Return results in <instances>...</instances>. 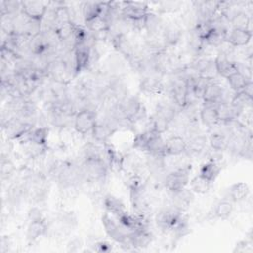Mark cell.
Wrapping results in <instances>:
<instances>
[{"label": "cell", "mask_w": 253, "mask_h": 253, "mask_svg": "<svg viewBox=\"0 0 253 253\" xmlns=\"http://www.w3.org/2000/svg\"><path fill=\"white\" fill-rule=\"evenodd\" d=\"M120 111L125 119L131 124L143 120L146 115L144 106L136 97H126L120 105Z\"/></svg>", "instance_id": "cell-1"}, {"label": "cell", "mask_w": 253, "mask_h": 253, "mask_svg": "<svg viewBox=\"0 0 253 253\" xmlns=\"http://www.w3.org/2000/svg\"><path fill=\"white\" fill-rule=\"evenodd\" d=\"M189 184V168L182 167L169 173L164 179V185L172 194L177 193Z\"/></svg>", "instance_id": "cell-2"}, {"label": "cell", "mask_w": 253, "mask_h": 253, "mask_svg": "<svg viewBox=\"0 0 253 253\" xmlns=\"http://www.w3.org/2000/svg\"><path fill=\"white\" fill-rule=\"evenodd\" d=\"M102 223L104 225L106 233L115 241L124 244L127 238H128V233L125 231L126 229L124 227L121 223H117L114 218L112 217V214L110 215L109 213H105L102 216ZM127 230V229H126Z\"/></svg>", "instance_id": "cell-3"}, {"label": "cell", "mask_w": 253, "mask_h": 253, "mask_svg": "<svg viewBox=\"0 0 253 253\" xmlns=\"http://www.w3.org/2000/svg\"><path fill=\"white\" fill-rule=\"evenodd\" d=\"M148 13V5L145 2L126 1L122 5V16L131 22L143 20Z\"/></svg>", "instance_id": "cell-4"}, {"label": "cell", "mask_w": 253, "mask_h": 253, "mask_svg": "<svg viewBox=\"0 0 253 253\" xmlns=\"http://www.w3.org/2000/svg\"><path fill=\"white\" fill-rule=\"evenodd\" d=\"M96 123V114L89 109H83L75 114L74 127L81 134L91 132Z\"/></svg>", "instance_id": "cell-5"}, {"label": "cell", "mask_w": 253, "mask_h": 253, "mask_svg": "<svg viewBox=\"0 0 253 253\" xmlns=\"http://www.w3.org/2000/svg\"><path fill=\"white\" fill-rule=\"evenodd\" d=\"M21 12L26 18L42 21L47 13V4L42 1H21Z\"/></svg>", "instance_id": "cell-6"}, {"label": "cell", "mask_w": 253, "mask_h": 253, "mask_svg": "<svg viewBox=\"0 0 253 253\" xmlns=\"http://www.w3.org/2000/svg\"><path fill=\"white\" fill-rule=\"evenodd\" d=\"M112 43L117 51L124 55L127 59H131L134 56V48L125 33H119L112 38Z\"/></svg>", "instance_id": "cell-7"}, {"label": "cell", "mask_w": 253, "mask_h": 253, "mask_svg": "<svg viewBox=\"0 0 253 253\" xmlns=\"http://www.w3.org/2000/svg\"><path fill=\"white\" fill-rule=\"evenodd\" d=\"M187 151V142L182 136L173 135L169 137L164 144L163 155L165 156H179Z\"/></svg>", "instance_id": "cell-8"}, {"label": "cell", "mask_w": 253, "mask_h": 253, "mask_svg": "<svg viewBox=\"0 0 253 253\" xmlns=\"http://www.w3.org/2000/svg\"><path fill=\"white\" fill-rule=\"evenodd\" d=\"M252 38V32L250 30L235 29L232 28L230 33L226 36V42L233 47L246 46Z\"/></svg>", "instance_id": "cell-9"}, {"label": "cell", "mask_w": 253, "mask_h": 253, "mask_svg": "<svg viewBox=\"0 0 253 253\" xmlns=\"http://www.w3.org/2000/svg\"><path fill=\"white\" fill-rule=\"evenodd\" d=\"M215 70L218 75L227 78L232 73L236 72L235 69V61H232L228 58L227 54L224 52H220L216 55V57L213 60Z\"/></svg>", "instance_id": "cell-10"}, {"label": "cell", "mask_w": 253, "mask_h": 253, "mask_svg": "<svg viewBox=\"0 0 253 253\" xmlns=\"http://www.w3.org/2000/svg\"><path fill=\"white\" fill-rule=\"evenodd\" d=\"M48 127L39 126L31 128L25 134H23L19 139H24V142H32L38 145L45 146L47 136H48Z\"/></svg>", "instance_id": "cell-11"}, {"label": "cell", "mask_w": 253, "mask_h": 253, "mask_svg": "<svg viewBox=\"0 0 253 253\" xmlns=\"http://www.w3.org/2000/svg\"><path fill=\"white\" fill-rule=\"evenodd\" d=\"M85 174L92 180L98 181L105 177L106 167L102 159H85Z\"/></svg>", "instance_id": "cell-12"}, {"label": "cell", "mask_w": 253, "mask_h": 253, "mask_svg": "<svg viewBox=\"0 0 253 253\" xmlns=\"http://www.w3.org/2000/svg\"><path fill=\"white\" fill-rule=\"evenodd\" d=\"M222 93H223V88L220 86V84L213 81L210 82L206 87L204 94L202 96V100L204 102L203 105L215 106L217 103H220Z\"/></svg>", "instance_id": "cell-13"}, {"label": "cell", "mask_w": 253, "mask_h": 253, "mask_svg": "<svg viewBox=\"0 0 253 253\" xmlns=\"http://www.w3.org/2000/svg\"><path fill=\"white\" fill-rule=\"evenodd\" d=\"M187 93L188 87L184 77L178 78L172 85L173 100L180 108L184 109L187 106Z\"/></svg>", "instance_id": "cell-14"}, {"label": "cell", "mask_w": 253, "mask_h": 253, "mask_svg": "<svg viewBox=\"0 0 253 253\" xmlns=\"http://www.w3.org/2000/svg\"><path fill=\"white\" fill-rule=\"evenodd\" d=\"M104 6L105 2H83L81 6V12L85 23L90 22L101 16L104 10Z\"/></svg>", "instance_id": "cell-15"}, {"label": "cell", "mask_w": 253, "mask_h": 253, "mask_svg": "<svg viewBox=\"0 0 253 253\" xmlns=\"http://www.w3.org/2000/svg\"><path fill=\"white\" fill-rule=\"evenodd\" d=\"M200 120L208 127H213L219 124L218 115L214 105H203L200 110Z\"/></svg>", "instance_id": "cell-16"}, {"label": "cell", "mask_w": 253, "mask_h": 253, "mask_svg": "<svg viewBox=\"0 0 253 253\" xmlns=\"http://www.w3.org/2000/svg\"><path fill=\"white\" fill-rule=\"evenodd\" d=\"M163 27L162 19L155 13L148 12L143 18V29L150 36H156L159 32H162Z\"/></svg>", "instance_id": "cell-17"}, {"label": "cell", "mask_w": 253, "mask_h": 253, "mask_svg": "<svg viewBox=\"0 0 253 253\" xmlns=\"http://www.w3.org/2000/svg\"><path fill=\"white\" fill-rule=\"evenodd\" d=\"M103 204L107 211L112 215L116 216L117 218H119L123 213L126 212L123 202L119 198L115 197L114 195H111V194L106 195L103 200Z\"/></svg>", "instance_id": "cell-18"}, {"label": "cell", "mask_w": 253, "mask_h": 253, "mask_svg": "<svg viewBox=\"0 0 253 253\" xmlns=\"http://www.w3.org/2000/svg\"><path fill=\"white\" fill-rule=\"evenodd\" d=\"M47 230V224L44 219L31 220L27 227V238L30 241H35L38 238L45 234Z\"/></svg>", "instance_id": "cell-19"}, {"label": "cell", "mask_w": 253, "mask_h": 253, "mask_svg": "<svg viewBox=\"0 0 253 253\" xmlns=\"http://www.w3.org/2000/svg\"><path fill=\"white\" fill-rule=\"evenodd\" d=\"M162 37L165 45H175L182 37V30L179 26L170 24L163 27Z\"/></svg>", "instance_id": "cell-20"}, {"label": "cell", "mask_w": 253, "mask_h": 253, "mask_svg": "<svg viewBox=\"0 0 253 253\" xmlns=\"http://www.w3.org/2000/svg\"><path fill=\"white\" fill-rule=\"evenodd\" d=\"M220 166L217 162L209 160L208 162H205L199 171V175L208 180L209 182L212 183L215 181V179L218 177L220 173Z\"/></svg>", "instance_id": "cell-21"}, {"label": "cell", "mask_w": 253, "mask_h": 253, "mask_svg": "<svg viewBox=\"0 0 253 253\" xmlns=\"http://www.w3.org/2000/svg\"><path fill=\"white\" fill-rule=\"evenodd\" d=\"M226 36H227V32L211 26V28L206 34L203 40H204V42H206L209 45L219 46L225 42Z\"/></svg>", "instance_id": "cell-22"}, {"label": "cell", "mask_w": 253, "mask_h": 253, "mask_svg": "<svg viewBox=\"0 0 253 253\" xmlns=\"http://www.w3.org/2000/svg\"><path fill=\"white\" fill-rule=\"evenodd\" d=\"M115 128L107 123H96L91 133L95 140L99 142H106L114 133Z\"/></svg>", "instance_id": "cell-23"}, {"label": "cell", "mask_w": 253, "mask_h": 253, "mask_svg": "<svg viewBox=\"0 0 253 253\" xmlns=\"http://www.w3.org/2000/svg\"><path fill=\"white\" fill-rule=\"evenodd\" d=\"M164 144H165V141L163 140L161 134H158V133H155V132L151 131L150 137H149L148 142H147L146 152L148 154H151V155L164 156L163 155Z\"/></svg>", "instance_id": "cell-24"}, {"label": "cell", "mask_w": 253, "mask_h": 253, "mask_svg": "<svg viewBox=\"0 0 253 253\" xmlns=\"http://www.w3.org/2000/svg\"><path fill=\"white\" fill-rule=\"evenodd\" d=\"M249 195V187L246 183L238 182L236 184H233L228 189V197L230 198L229 201L232 203H237L245 200L247 196Z\"/></svg>", "instance_id": "cell-25"}, {"label": "cell", "mask_w": 253, "mask_h": 253, "mask_svg": "<svg viewBox=\"0 0 253 253\" xmlns=\"http://www.w3.org/2000/svg\"><path fill=\"white\" fill-rule=\"evenodd\" d=\"M173 198V206L182 211L193 202L194 194L191 190H187L186 188H184L183 190L174 193Z\"/></svg>", "instance_id": "cell-26"}, {"label": "cell", "mask_w": 253, "mask_h": 253, "mask_svg": "<svg viewBox=\"0 0 253 253\" xmlns=\"http://www.w3.org/2000/svg\"><path fill=\"white\" fill-rule=\"evenodd\" d=\"M229 138L222 132H212L209 137V143L214 151L221 152L228 147Z\"/></svg>", "instance_id": "cell-27"}, {"label": "cell", "mask_w": 253, "mask_h": 253, "mask_svg": "<svg viewBox=\"0 0 253 253\" xmlns=\"http://www.w3.org/2000/svg\"><path fill=\"white\" fill-rule=\"evenodd\" d=\"M233 204L229 200L219 201L214 208L213 214L216 218L227 219L233 212Z\"/></svg>", "instance_id": "cell-28"}, {"label": "cell", "mask_w": 253, "mask_h": 253, "mask_svg": "<svg viewBox=\"0 0 253 253\" xmlns=\"http://www.w3.org/2000/svg\"><path fill=\"white\" fill-rule=\"evenodd\" d=\"M208 138L203 134H195L187 142V151L191 153H200L207 147Z\"/></svg>", "instance_id": "cell-29"}, {"label": "cell", "mask_w": 253, "mask_h": 253, "mask_svg": "<svg viewBox=\"0 0 253 253\" xmlns=\"http://www.w3.org/2000/svg\"><path fill=\"white\" fill-rule=\"evenodd\" d=\"M169 125L170 123L168 121H166L165 119H163L162 117H160L155 113L149 120L147 130L153 131L158 134H162L167 130Z\"/></svg>", "instance_id": "cell-30"}, {"label": "cell", "mask_w": 253, "mask_h": 253, "mask_svg": "<svg viewBox=\"0 0 253 253\" xmlns=\"http://www.w3.org/2000/svg\"><path fill=\"white\" fill-rule=\"evenodd\" d=\"M232 28L235 29H243V30H250L249 29V24H250V17L245 13L244 11L238 10L236 11L231 18L228 21Z\"/></svg>", "instance_id": "cell-31"}, {"label": "cell", "mask_w": 253, "mask_h": 253, "mask_svg": "<svg viewBox=\"0 0 253 253\" xmlns=\"http://www.w3.org/2000/svg\"><path fill=\"white\" fill-rule=\"evenodd\" d=\"M140 89L148 94H157L160 93L163 89V86L159 80L153 77H146L141 81Z\"/></svg>", "instance_id": "cell-32"}, {"label": "cell", "mask_w": 253, "mask_h": 253, "mask_svg": "<svg viewBox=\"0 0 253 253\" xmlns=\"http://www.w3.org/2000/svg\"><path fill=\"white\" fill-rule=\"evenodd\" d=\"M211 184V182H209L199 174L190 181L191 191L196 194H206L210 190Z\"/></svg>", "instance_id": "cell-33"}, {"label": "cell", "mask_w": 253, "mask_h": 253, "mask_svg": "<svg viewBox=\"0 0 253 253\" xmlns=\"http://www.w3.org/2000/svg\"><path fill=\"white\" fill-rule=\"evenodd\" d=\"M227 82L230 86V88L234 91V93L242 91L245 84L248 82L242 75H240L238 72H234L231 75H229L227 78Z\"/></svg>", "instance_id": "cell-34"}, {"label": "cell", "mask_w": 253, "mask_h": 253, "mask_svg": "<svg viewBox=\"0 0 253 253\" xmlns=\"http://www.w3.org/2000/svg\"><path fill=\"white\" fill-rule=\"evenodd\" d=\"M156 114L171 123L176 118V110L173 106L165 103H161L156 108Z\"/></svg>", "instance_id": "cell-35"}, {"label": "cell", "mask_w": 253, "mask_h": 253, "mask_svg": "<svg viewBox=\"0 0 253 253\" xmlns=\"http://www.w3.org/2000/svg\"><path fill=\"white\" fill-rule=\"evenodd\" d=\"M151 131L150 130H145L143 132L138 133L134 139H133V147L139 151L146 152V147H147V142L150 137Z\"/></svg>", "instance_id": "cell-36"}, {"label": "cell", "mask_w": 253, "mask_h": 253, "mask_svg": "<svg viewBox=\"0 0 253 253\" xmlns=\"http://www.w3.org/2000/svg\"><path fill=\"white\" fill-rule=\"evenodd\" d=\"M15 171V165L10 159L2 158L1 160V166H0V172H1V178L2 180L9 179Z\"/></svg>", "instance_id": "cell-37"}, {"label": "cell", "mask_w": 253, "mask_h": 253, "mask_svg": "<svg viewBox=\"0 0 253 253\" xmlns=\"http://www.w3.org/2000/svg\"><path fill=\"white\" fill-rule=\"evenodd\" d=\"M235 63V69L236 72H238L240 75H242L247 81H252V69L251 67L242 62H234Z\"/></svg>", "instance_id": "cell-38"}, {"label": "cell", "mask_w": 253, "mask_h": 253, "mask_svg": "<svg viewBox=\"0 0 253 253\" xmlns=\"http://www.w3.org/2000/svg\"><path fill=\"white\" fill-rule=\"evenodd\" d=\"M233 252H241V253H244V252L251 253V252H253L252 241L247 240V239L239 241L238 243H236L235 248L233 249Z\"/></svg>", "instance_id": "cell-39"}, {"label": "cell", "mask_w": 253, "mask_h": 253, "mask_svg": "<svg viewBox=\"0 0 253 253\" xmlns=\"http://www.w3.org/2000/svg\"><path fill=\"white\" fill-rule=\"evenodd\" d=\"M180 2H161L159 3V10L160 12H173L175 10H178L180 7Z\"/></svg>", "instance_id": "cell-40"}, {"label": "cell", "mask_w": 253, "mask_h": 253, "mask_svg": "<svg viewBox=\"0 0 253 253\" xmlns=\"http://www.w3.org/2000/svg\"><path fill=\"white\" fill-rule=\"evenodd\" d=\"M28 216H29L30 220H37V219L42 218L41 211L38 208H32L28 212Z\"/></svg>", "instance_id": "cell-41"}, {"label": "cell", "mask_w": 253, "mask_h": 253, "mask_svg": "<svg viewBox=\"0 0 253 253\" xmlns=\"http://www.w3.org/2000/svg\"><path fill=\"white\" fill-rule=\"evenodd\" d=\"M242 92H243L245 95H247L248 97H250V98L253 99V82H252V81H248V82L245 84L244 88L242 89Z\"/></svg>", "instance_id": "cell-42"}]
</instances>
